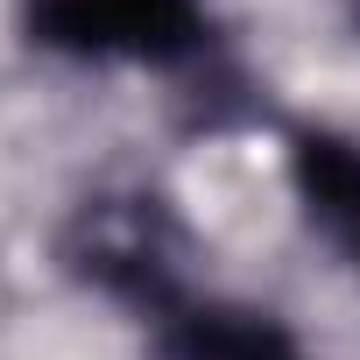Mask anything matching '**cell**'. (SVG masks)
<instances>
[{
	"mask_svg": "<svg viewBox=\"0 0 360 360\" xmlns=\"http://www.w3.org/2000/svg\"><path fill=\"white\" fill-rule=\"evenodd\" d=\"M290 184L311 212V226L360 269V141L332 127H304L290 141Z\"/></svg>",
	"mask_w": 360,
	"mask_h": 360,
	"instance_id": "1",
	"label": "cell"
},
{
	"mask_svg": "<svg viewBox=\"0 0 360 360\" xmlns=\"http://www.w3.org/2000/svg\"><path fill=\"white\" fill-rule=\"evenodd\" d=\"M155 332H162L169 360H304L262 311H226V304H198V297L162 311Z\"/></svg>",
	"mask_w": 360,
	"mask_h": 360,
	"instance_id": "2",
	"label": "cell"
}]
</instances>
